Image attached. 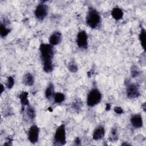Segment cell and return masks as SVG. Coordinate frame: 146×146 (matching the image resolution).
Listing matches in <instances>:
<instances>
[{
  "mask_svg": "<svg viewBox=\"0 0 146 146\" xmlns=\"http://www.w3.org/2000/svg\"><path fill=\"white\" fill-rule=\"evenodd\" d=\"M100 22V16L98 11L92 7L90 8L86 16V23L89 27L94 29Z\"/></svg>",
  "mask_w": 146,
  "mask_h": 146,
  "instance_id": "6da1fadb",
  "label": "cell"
},
{
  "mask_svg": "<svg viewBox=\"0 0 146 146\" xmlns=\"http://www.w3.org/2000/svg\"><path fill=\"white\" fill-rule=\"evenodd\" d=\"M39 49L43 63L52 62L54 54L53 46L50 44L43 43L40 44Z\"/></svg>",
  "mask_w": 146,
  "mask_h": 146,
  "instance_id": "7a4b0ae2",
  "label": "cell"
},
{
  "mask_svg": "<svg viewBox=\"0 0 146 146\" xmlns=\"http://www.w3.org/2000/svg\"><path fill=\"white\" fill-rule=\"evenodd\" d=\"M66 129L64 124H61L56 130L54 138V145H63L66 144Z\"/></svg>",
  "mask_w": 146,
  "mask_h": 146,
  "instance_id": "3957f363",
  "label": "cell"
},
{
  "mask_svg": "<svg viewBox=\"0 0 146 146\" xmlns=\"http://www.w3.org/2000/svg\"><path fill=\"white\" fill-rule=\"evenodd\" d=\"M102 99V95L100 91L96 89H92L88 94L87 103L89 107H93L98 104Z\"/></svg>",
  "mask_w": 146,
  "mask_h": 146,
  "instance_id": "277c9868",
  "label": "cell"
},
{
  "mask_svg": "<svg viewBox=\"0 0 146 146\" xmlns=\"http://www.w3.org/2000/svg\"><path fill=\"white\" fill-rule=\"evenodd\" d=\"M35 17L39 20L44 19L48 14V7L47 6L43 3H39L36 7L34 11Z\"/></svg>",
  "mask_w": 146,
  "mask_h": 146,
  "instance_id": "5b68a950",
  "label": "cell"
},
{
  "mask_svg": "<svg viewBox=\"0 0 146 146\" xmlns=\"http://www.w3.org/2000/svg\"><path fill=\"white\" fill-rule=\"evenodd\" d=\"M127 96L129 99H134L139 96L140 91L139 87L134 83H129L127 86Z\"/></svg>",
  "mask_w": 146,
  "mask_h": 146,
  "instance_id": "8992f818",
  "label": "cell"
},
{
  "mask_svg": "<svg viewBox=\"0 0 146 146\" xmlns=\"http://www.w3.org/2000/svg\"><path fill=\"white\" fill-rule=\"evenodd\" d=\"M87 35L84 31H80L77 35L76 43L78 46L82 48L86 49L87 48Z\"/></svg>",
  "mask_w": 146,
  "mask_h": 146,
  "instance_id": "52a82bcc",
  "label": "cell"
},
{
  "mask_svg": "<svg viewBox=\"0 0 146 146\" xmlns=\"http://www.w3.org/2000/svg\"><path fill=\"white\" fill-rule=\"evenodd\" d=\"M39 129L37 125H33L30 127L28 132V138L32 143H35L38 141L39 138Z\"/></svg>",
  "mask_w": 146,
  "mask_h": 146,
  "instance_id": "ba28073f",
  "label": "cell"
},
{
  "mask_svg": "<svg viewBox=\"0 0 146 146\" xmlns=\"http://www.w3.org/2000/svg\"><path fill=\"white\" fill-rule=\"evenodd\" d=\"M62 39V34L59 31L54 32L49 38V43L52 46H55L59 44Z\"/></svg>",
  "mask_w": 146,
  "mask_h": 146,
  "instance_id": "9c48e42d",
  "label": "cell"
},
{
  "mask_svg": "<svg viewBox=\"0 0 146 146\" xmlns=\"http://www.w3.org/2000/svg\"><path fill=\"white\" fill-rule=\"evenodd\" d=\"M131 123L132 126L136 128H141L143 126V119L140 114L133 115L131 118Z\"/></svg>",
  "mask_w": 146,
  "mask_h": 146,
  "instance_id": "30bf717a",
  "label": "cell"
},
{
  "mask_svg": "<svg viewBox=\"0 0 146 146\" xmlns=\"http://www.w3.org/2000/svg\"><path fill=\"white\" fill-rule=\"evenodd\" d=\"M105 134V130L103 127L100 125L96 128L93 132V139L95 140H98L102 139Z\"/></svg>",
  "mask_w": 146,
  "mask_h": 146,
  "instance_id": "8fae6325",
  "label": "cell"
},
{
  "mask_svg": "<svg viewBox=\"0 0 146 146\" xmlns=\"http://www.w3.org/2000/svg\"><path fill=\"white\" fill-rule=\"evenodd\" d=\"M111 15L115 19L119 20L123 17V12L121 9L119 7H115L111 11Z\"/></svg>",
  "mask_w": 146,
  "mask_h": 146,
  "instance_id": "7c38bea8",
  "label": "cell"
},
{
  "mask_svg": "<svg viewBox=\"0 0 146 146\" xmlns=\"http://www.w3.org/2000/svg\"><path fill=\"white\" fill-rule=\"evenodd\" d=\"M23 83L27 86H32L34 84V79L33 75L30 73H27L25 75L23 79Z\"/></svg>",
  "mask_w": 146,
  "mask_h": 146,
  "instance_id": "4fadbf2b",
  "label": "cell"
},
{
  "mask_svg": "<svg viewBox=\"0 0 146 146\" xmlns=\"http://www.w3.org/2000/svg\"><path fill=\"white\" fill-rule=\"evenodd\" d=\"M19 99L22 106L29 105V102L28 100V93L27 92H22L19 95Z\"/></svg>",
  "mask_w": 146,
  "mask_h": 146,
  "instance_id": "5bb4252c",
  "label": "cell"
},
{
  "mask_svg": "<svg viewBox=\"0 0 146 146\" xmlns=\"http://www.w3.org/2000/svg\"><path fill=\"white\" fill-rule=\"evenodd\" d=\"M54 95V88L52 84H50L45 91V96L50 99Z\"/></svg>",
  "mask_w": 146,
  "mask_h": 146,
  "instance_id": "9a60e30c",
  "label": "cell"
},
{
  "mask_svg": "<svg viewBox=\"0 0 146 146\" xmlns=\"http://www.w3.org/2000/svg\"><path fill=\"white\" fill-rule=\"evenodd\" d=\"M11 30L7 28L6 27V25L3 24L2 23H1L0 25V34L2 37H5L10 32Z\"/></svg>",
  "mask_w": 146,
  "mask_h": 146,
  "instance_id": "2e32d148",
  "label": "cell"
},
{
  "mask_svg": "<svg viewBox=\"0 0 146 146\" xmlns=\"http://www.w3.org/2000/svg\"><path fill=\"white\" fill-rule=\"evenodd\" d=\"M139 39L140 41V43L143 48L145 50V30L144 29L142 28L140 34H139Z\"/></svg>",
  "mask_w": 146,
  "mask_h": 146,
  "instance_id": "e0dca14e",
  "label": "cell"
},
{
  "mask_svg": "<svg viewBox=\"0 0 146 146\" xmlns=\"http://www.w3.org/2000/svg\"><path fill=\"white\" fill-rule=\"evenodd\" d=\"M43 70L47 73H50L53 70V64L52 62H47L43 63Z\"/></svg>",
  "mask_w": 146,
  "mask_h": 146,
  "instance_id": "ac0fdd59",
  "label": "cell"
},
{
  "mask_svg": "<svg viewBox=\"0 0 146 146\" xmlns=\"http://www.w3.org/2000/svg\"><path fill=\"white\" fill-rule=\"evenodd\" d=\"M117 139H118V136H117V129L116 128H113L111 131L110 136L109 137V140L111 142H114L117 141Z\"/></svg>",
  "mask_w": 146,
  "mask_h": 146,
  "instance_id": "d6986e66",
  "label": "cell"
},
{
  "mask_svg": "<svg viewBox=\"0 0 146 146\" xmlns=\"http://www.w3.org/2000/svg\"><path fill=\"white\" fill-rule=\"evenodd\" d=\"M26 114H27V116H28V117L31 120L34 119V117H35V112L34 109L32 107L29 106V105L28 106V107L27 108Z\"/></svg>",
  "mask_w": 146,
  "mask_h": 146,
  "instance_id": "ffe728a7",
  "label": "cell"
},
{
  "mask_svg": "<svg viewBox=\"0 0 146 146\" xmlns=\"http://www.w3.org/2000/svg\"><path fill=\"white\" fill-rule=\"evenodd\" d=\"M64 100V95L59 92H57L54 94V100L56 103H62Z\"/></svg>",
  "mask_w": 146,
  "mask_h": 146,
  "instance_id": "44dd1931",
  "label": "cell"
},
{
  "mask_svg": "<svg viewBox=\"0 0 146 146\" xmlns=\"http://www.w3.org/2000/svg\"><path fill=\"white\" fill-rule=\"evenodd\" d=\"M68 70L71 72H76V71L78 70V67L76 65V64H75L73 62H71L68 64Z\"/></svg>",
  "mask_w": 146,
  "mask_h": 146,
  "instance_id": "7402d4cb",
  "label": "cell"
},
{
  "mask_svg": "<svg viewBox=\"0 0 146 146\" xmlns=\"http://www.w3.org/2000/svg\"><path fill=\"white\" fill-rule=\"evenodd\" d=\"M14 84V80L13 77L9 76L7 78V81L6 83V86L8 88H11Z\"/></svg>",
  "mask_w": 146,
  "mask_h": 146,
  "instance_id": "603a6c76",
  "label": "cell"
},
{
  "mask_svg": "<svg viewBox=\"0 0 146 146\" xmlns=\"http://www.w3.org/2000/svg\"><path fill=\"white\" fill-rule=\"evenodd\" d=\"M140 72L139 70L137 69V68L136 67H133L131 69V76L133 78L139 75Z\"/></svg>",
  "mask_w": 146,
  "mask_h": 146,
  "instance_id": "cb8c5ba5",
  "label": "cell"
},
{
  "mask_svg": "<svg viewBox=\"0 0 146 146\" xmlns=\"http://www.w3.org/2000/svg\"><path fill=\"white\" fill-rule=\"evenodd\" d=\"M114 111L117 113V114H121L123 113V109L120 107H115L114 108Z\"/></svg>",
  "mask_w": 146,
  "mask_h": 146,
  "instance_id": "d4e9b609",
  "label": "cell"
},
{
  "mask_svg": "<svg viewBox=\"0 0 146 146\" xmlns=\"http://www.w3.org/2000/svg\"><path fill=\"white\" fill-rule=\"evenodd\" d=\"M75 144H76V145H80V139H79V137H77V138L75 139Z\"/></svg>",
  "mask_w": 146,
  "mask_h": 146,
  "instance_id": "484cf974",
  "label": "cell"
},
{
  "mask_svg": "<svg viewBox=\"0 0 146 146\" xmlns=\"http://www.w3.org/2000/svg\"><path fill=\"white\" fill-rule=\"evenodd\" d=\"M110 109V105L109 104H107V106H106V110H109Z\"/></svg>",
  "mask_w": 146,
  "mask_h": 146,
  "instance_id": "4316f807",
  "label": "cell"
},
{
  "mask_svg": "<svg viewBox=\"0 0 146 146\" xmlns=\"http://www.w3.org/2000/svg\"><path fill=\"white\" fill-rule=\"evenodd\" d=\"M1 87H2V90H1V93H2L3 91V86L2 84L1 85Z\"/></svg>",
  "mask_w": 146,
  "mask_h": 146,
  "instance_id": "83f0119b",
  "label": "cell"
}]
</instances>
